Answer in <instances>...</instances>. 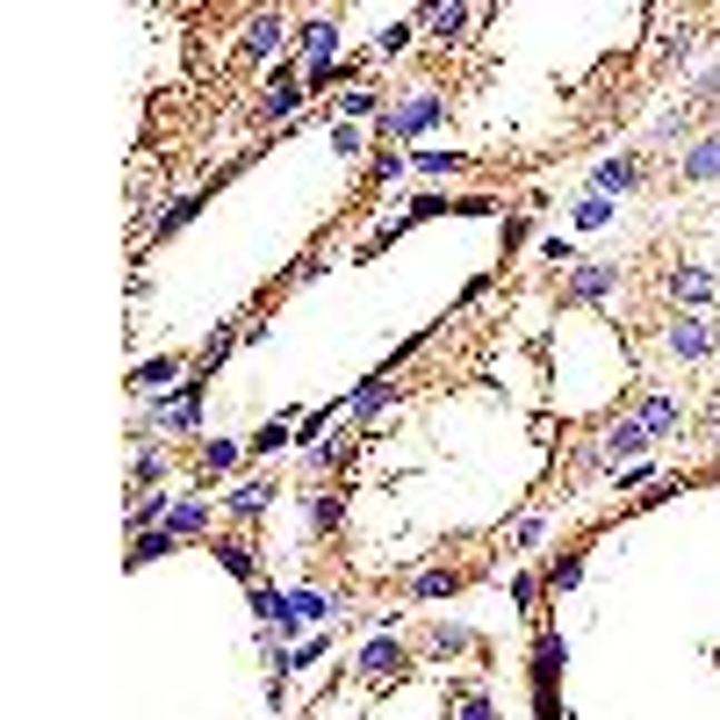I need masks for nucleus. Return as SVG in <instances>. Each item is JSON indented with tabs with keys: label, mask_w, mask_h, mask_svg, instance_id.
Instances as JSON below:
<instances>
[{
	"label": "nucleus",
	"mask_w": 720,
	"mask_h": 720,
	"mask_svg": "<svg viewBox=\"0 0 720 720\" xmlns=\"http://www.w3.org/2000/svg\"><path fill=\"white\" fill-rule=\"evenodd\" d=\"M180 367H188V361H180V354H159V361H137L130 389H137V396H159V389H174V382H188V375H180Z\"/></svg>",
	"instance_id": "nucleus-14"
},
{
	"label": "nucleus",
	"mask_w": 720,
	"mask_h": 720,
	"mask_svg": "<svg viewBox=\"0 0 720 720\" xmlns=\"http://www.w3.org/2000/svg\"><path fill=\"white\" fill-rule=\"evenodd\" d=\"M332 151H346V159H354V151H361V130H354V122H346V116L332 122Z\"/></svg>",
	"instance_id": "nucleus-33"
},
{
	"label": "nucleus",
	"mask_w": 720,
	"mask_h": 720,
	"mask_svg": "<svg viewBox=\"0 0 720 720\" xmlns=\"http://www.w3.org/2000/svg\"><path fill=\"white\" fill-rule=\"evenodd\" d=\"M533 541H541V519H533V512H526V519H519V526H512V548H519V555H526V548H533Z\"/></svg>",
	"instance_id": "nucleus-35"
},
{
	"label": "nucleus",
	"mask_w": 720,
	"mask_h": 720,
	"mask_svg": "<svg viewBox=\"0 0 720 720\" xmlns=\"http://www.w3.org/2000/svg\"><path fill=\"white\" fill-rule=\"evenodd\" d=\"M541 259H555V267H576V245H570V238H541Z\"/></svg>",
	"instance_id": "nucleus-34"
},
{
	"label": "nucleus",
	"mask_w": 720,
	"mask_h": 720,
	"mask_svg": "<svg viewBox=\"0 0 720 720\" xmlns=\"http://www.w3.org/2000/svg\"><path fill=\"white\" fill-rule=\"evenodd\" d=\"M663 288H670V303H678V310H699V303H713V296H720V274H713V267H699V259H678Z\"/></svg>",
	"instance_id": "nucleus-6"
},
{
	"label": "nucleus",
	"mask_w": 720,
	"mask_h": 720,
	"mask_svg": "<svg viewBox=\"0 0 720 720\" xmlns=\"http://www.w3.org/2000/svg\"><path fill=\"white\" fill-rule=\"evenodd\" d=\"M166 541H203V533H209V504L203 497H188V504H166Z\"/></svg>",
	"instance_id": "nucleus-16"
},
{
	"label": "nucleus",
	"mask_w": 720,
	"mask_h": 720,
	"mask_svg": "<svg viewBox=\"0 0 720 720\" xmlns=\"http://www.w3.org/2000/svg\"><path fill=\"white\" fill-rule=\"evenodd\" d=\"M418 22H425V37H440V43H462V37H469V22H483V14H476V8H462V0H447V8H425Z\"/></svg>",
	"instance_id": "nucleus-13"
},
{
	"label": "nucleus",
	"mask_w": 720,
	"mask_h": 720,
	"mask_svg": "<svg viewBox=\"0 0 720 720\" xmlns=\"http://www.w3.org/2000/svg\"><path fill=\"white\" fill-rule=\"evenodd\" d=\"M512 599L526 605V612H541V584H533V576H519V584H512Z\"/></svg>",
	"instance_id": "nucleus-37"
},
{
	"label": "nucleus",
	"mask_w": 720,
	"mask_h": 720,
	"mask_svg": "<svg viewBox=\"0 0 720 720\" xmlns=\"http://www.w3.org/2000/svg\"><path fill=\"white\" fill-rule=\"evenodd\" d=\"M238 454H245V447H238V440H203V476H209V483H217V476H224V469H238Z\"/></svg>",
	"instance_id": "nucleus-21"
},
{
	"label": "nucleus",
	"mask_w": 720,
	"mask_h": 720,
	"mask_svg": "<svg viewBox=\"0 0 720 720\" xmlns=\"http://www.w3.org/2000/svg\"><path fill=\"white\" fill-rule=\"evenodd\" d=\"M166 476V454H151V447H137V462H130V490H151Z\"/></svg>",
	"instance_id": "nucleus-25"
},
{
	"label": "nucleus",
	"mask_w": 720,
	"mask_h": 720,
	"mask_svg": "<svg viewBox=\"0 0 720 720\" xmlns=\"http://www.w3.org/2000/svg\"><path fill=\"white\" fill-rule=\"evenodd\" d=\"M411 29H418L411 14H404V22H389V29H375V58H396V51H411Z\"/></svg>",
	"instance_id": "nucleus-24"
},
{
	"label": "nucleus",
	"mask_w": 720,
	"mask_h": 720,
	"mask_svg": "<svg viewBox=\"0 0 720 720\" xmlns=\"http://www.w3.org/2000/svg\"><path fill=\"white\" fill-rule=\"evenodd\" d=\"M678 180H692V188H707V180H720V137H699V145H684V159H678Z\"/></svg>",
	"instance_id": "nucleus-15"
},
{
	"label": "nucleus",
	"mask_w": 720,
	"mask_h": 720,
	"mask_svg": "<svg viewBox=\"0 0 720 720\" xmlns=\"http://www.w3.org/2000/svg\"><path fill=\"white\" fill-rule=\"evenodd\" d=\"M641 151H612V159H599L591 166V195H627V188H641Z\"/></svg>",
	"instance_id": "nucleus-9"
},
{
	"label": "nucleus",
	"mask_w": 720,
	"mask_h": 720,
	"mask_svg": "<svg viewBox=\"0 0 720 720\" xmlns=\"http://www.w3.org/2000/svg\"><path fill=\"white\" fill-rule=\"evenodd\" d=\"M692 109H720V66L699 72V87H692Z\"/></svg>",
	"instance_id": "nucleus-32"
},
{
	"label": "nucleus",
	"mask_w": 720,
	"mask_h": 720,
	"mask_svg": "<svg viewBox=\"0 0 720 720\" xmlns=\"http://www.w3.org/2000/svg\"><path fill=\"white\" fill-rule=\"evenodd\" d=\"M288 440H303V433H288V425L274 418V425H259V433H253V454H282Z\"/></svg>",
	"instance_id": "nucleus-27"
},
{
	"label": "nucleus",
	"mask_w": 720,
	"mask_h": 720,
	"mask_svg": "<svg viewBox=\"0 0 720 720\" xmlns=\"http://www.w3.org/2000/svg\"><path fill=\"white\" fill-rule=\"evenodd\" d=\"M375 174H382V180H396V174H404V151L382 145V151H375Z\"/></svg>",
	"instance_id": "nucleus-36"
},
{
	"label": "nucleus",
	"mask_w": 720,
	"mask_h": 720,
	"mask_svg": "<svg viewBox=\"0 0 720 720\" xmlns=\"http://www.w3.org/2000/svg\"><path fill=\"white\" fill-rule=\"evenodd\" d=\"M296 43L310 51V66H339V22H332V14H310V22H296Z\"/></svg>",
	"instance_id": "nucleus-11"
},
{
	"label": "nucleus",
	"mask_w": 720,
	"mask_h": 720,
	"mask_svg": "<svg viewBox=\"0 0 720 720\" xmlns=\"http://www.w3.org/2000/svg\"><path fill=\"white\" fill-rule=\"evenodd\" d=\"M203 203H209V195H180V203H174V209H166V217H159V238H166V231H180V224H188V217H195V209H203Z\"/></svg>",
	"instance_id": "nucleus-28"
},
{
	"label": "nucleus",
	"mask_w": 720,
	"mask_h": 720,
	"mask_svg": "<svg viewBox=\"0 0 720 720\" xmlns=\"http://www.w3.org/2000/svg\"><path fill=\"white\" fill-rule=\"evenodd\" d=\"M411 166H418L425 180H447V174H462L469 159H462V151H418V159H411Z\"/></svg>",
	"instance_id": "nucleus-23"
},
{
	"label": "nucleus",
	"mask_w": 720,
	"mask_h": 720,
	"mask_svg": "<svg viewBox=\"0 0 720 720\" xmlns=\"http://www.w3.org/2000/svg\"><path fill=\"white\" fill-rule=\"evenodd\" d=\"M576 576H584V555H555V570H548V591H570Z\"/></svg>",
	"instance_id": "nucleus-31"
},
{
	"label": "nucleus",
	"mask_w": 720,
	"mask_h": 720,
	"mask_svg": "<svg viewBox=\"0 0 720 720\" xmlns=\"http://www.w3.org/2000/svg\"><path fill=\"white\" fill-rule=\"evenodd\" d=\"M404 663H411V655L396 649L389 634H375V641L361 649V678H367V684H396V678H404Z\"/></svg>",
	"instance_id": "nucleus-10"
},
{
	"label": "nucleus",
	"mask_w": 720,
	"mask_h": 720,
	"mask_svg": "<svg viewBox=\"0 0 720 720\" xmlns=\"http://www.w3.org/2000/svg\"><path fill=\"white\" fill-rule=\"evenodd\" d=\"M224 570H231L238 584H259V555H253V541H224Z\"/></svg>",
	"instance_id": "nucleus-22"
},
{
	"label": "nucleus",
	"mask_w": 720,
	"mask_h": 720,
	"mask_svg": "<svg viewBox=\"0 0 720 720\" xmlns=\"http://www.w3.org/2000/svg\"><path fill=\"white\" fill-rule=\"evenodd\" d=\"M570 217H576V231H605V224L612 217H620V203H612V195H576V209H570Z\"/></svg>",
	"instance_id": "nucleus-18"
},
{
	"label": "nucleus",
	"mask_w": 720,
	"mask_h": 720,
	"mask_svg": "<svg viewBox=\"0 0 720 720\" xmlns=\"http://www.w3.org/2000/svg\"><path fill=\"white\" fill-rule=\"evenodd\" d=\"M339 109H346V122H354V116H375V109H382V95H375V87H346Z\"/></svg>",
	"instance_id": "nucleus-30"
},
{
	"label": "nucleus",
	"mask_w": 720,
	"mask_h": 720,
	"mask_svg": "<svg viewBox=\"0 0 720 720\" xmlns=\"http://www.w3.org/2000/svg\"><path fill=\"white\" fill-rule=\"evenodd\" d=\"M303 101H310V87H303L288 66H274V72H267V87H259V116H267V122H288V116L303 109Z\"/></svg>",
	"instance_id": "nucleus-7"
},
{
	"label": "nucleus",
	"mask_w": 720,
	"mask_h": 720,
	"mask_svg": "<svg viewBox=\"0 0 720 720\" xmlns=\"http://www.w3.org/2000/svg\"><path fill=\"white\" fill-rule=\"evenodd\" d=\"M203 382L209 375H188L174 396H159V404H151V425H159V433H195V418H203Z\"/></svg>",
	"instance_id": "nucleus-5"
},
{
	"label": "nucleus",
	"mask_w": 720,
	"mask_h": 720,
	"mask_svg": "<svg viewBox=\"0 0 720 720\" xmlns=\"http://www.w3.org/2000/svg\"><path fill=\"white\" fill-rule=\"evenodd\" d=\"M440 122H447V95H440L433 80H418L411 87L404 101H389V109H382V145H404V137H425V130H440Z\"/></svg>",
	"instance_id": "nucleus-1"
},
{
	"label": "nucleus",
	"mask_w": 720,
	"mask_h": 720,
	"mask_svg": "<svg viewBox=\"0 0 720 720\" xmlns=\"http://www.w3.org/2000/svg\"><path fill=\"white\" fill-rule=\"evenodd\" d=\"M634 425H641L649 440H678V433H684V404H678L670 389H649V396L634 404Z\"/></svg>",
	"instance_id": "nucleus-8"
},
{
	"label": "nucleus",
	"mask_w": 720,
	"mask_h": 720,
	"mask_svg": "<svg viewBox=\"0 0 720 720\" xmlns=\"http://www.w3.org/2000/svg\"><path fill=\"white\" fill-rule=\"evenodd\" d=\"M282 14H253V22H245V43H238V58H245V66H259V58H274V51H282Z\"/></svg>",
	"instance_id": "nucleus-12"
},
{
	"label": "nucleus",
	"mask_w": 720,
	"mask_h": 720,
	"mask_svg": "<svg viewBox=\"0 0 720 720\" xmlns=\"http://www.w3.org/2000/svg\"><path fill=\"white\" fill-rule=\"evenodd\" d=\"M267 504H274V483L267 476H245V483L224 490V512H231V519H259Z\"/></svg>",
	"instance_id": "nucleus-17"
},
{
	"label": "nucleus",
	"mask_w": 720,
	"mask_h": 720,
	"mask_svg": "<svg viewBox=\"0 0 720 720\" xmlns=\"http://www.w3.org/2000/svg\"><path fill=\"white\" fill-rule=\"evenodd\" d=\"M339 512H346V504H339V490H332V497L317 490V497H310V533H332V526H339Z\"/></svg>",
	"instance_id": "nucleus-26"
},
{
	"label": "nucleus",
	"mask_w": 720,
	"mask_h": 720,
	"mask_svg": "<svg viewBox=\"0 0 720 720\" xmlns=\"http://www.w3.org/2000/svg\"><path fill=\"white\" fill-rule=\"evenodd\" d=\"M288 599H296L303 627H332V612H339V599H325V591H288Z\"/></svg>",
	"instance_id": "nucleus-20"
},
{
	"label": "nucleus",
	"mask_w": 720,
	"mask_h": 720,
	"mask_svg": "<svg viewBox=\"0 0 720 720\" xmlns=\"http://www.w3.org/2000/svg\"><path fill=\"white\" fill-rule=\"evenodd\" d=\"M649 447H655V440L641 433L634 418H612L605 433H599V469H612V476H620V469H634V462H641V454H649Z\"/></svg>",
	"instance_id": "nucleus-4"
},
{
	"label": "nucleus",
	"mask_w": 720,
	"mask_h": 720,
	"mask_svg": "<svg viewBox=\"0 0 720 720\" xmlns=\"http://www.w3.org/2000/svg\"><path fill=\"white\" fill-rule=\"evenodd\" d=\"M462 584H469L462 570H418V576H411V599H454Z\"/></svg>",
	"instance_id": "nucleus-19"
},
{
	"label": "nucleus",
	"mask_w": 720,
	"mask_h": 720,
	"mask_svg": "<svg viewBox=\"0 0 720 720\" xmlns=\"http://www.w3.org/2000/svg\"><path fill=\"white\" fill-rule=\"evenodd\" d=\"M454 720H497V707H490V692H462L454 699Z\"/></svg>",
	"instance_id": "nucleus-29"
},
{
	"label": "nucleus",
	"mask_w": 720,
	"mask_h": 720,
	"mask_svg": "<svg viewBox=\"0 0 720 720\" xmlns=\"http://www.w3.org/2000/svg\"><path fill=\"white\" fill-rule=\"evenodd\" d=\"M663 346L678 361H713V346H720V317H707V310H678L663 325Z\"/></svg>",
	"instance_id": "nucleus-2"
},
{
	"label": "nucleus",
	"mask_w": 720,
	"mask_h": 720,
	"mask_svg": "<svg viewBox=\"0 0 720 720\" xmlns=\"http://www.w3.org/2000/svg\"><path fill=\"white\" fill-rule=\"evenodd\" d=\"M612 288H620V259H576V267L562 274V303H570V310H584V303H605Z\"/></svg>",
	"instance_id": "nucleus-3"
}]
</instances>
